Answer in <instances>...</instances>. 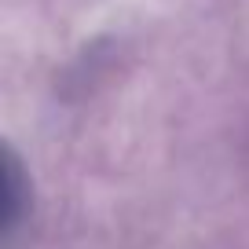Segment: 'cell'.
Masks as SVG:
<instances>
[{
    "label": "cell",
    "instance_id": "obj_1",
    "mask_svg": "<svg viewBox=\"0 0 249 249\" xmlns=\"http://www.w3.org/2000/svg\"><path fill=\"white\" fill-rule=\"evenodd\" d=\"M22 205H26L22 202V165H18L15 150L4 147V227H8V234L18 224Z\"/></svg>",
    "mask_w": 249,
    "mask_h": 249
}]
</instances>
